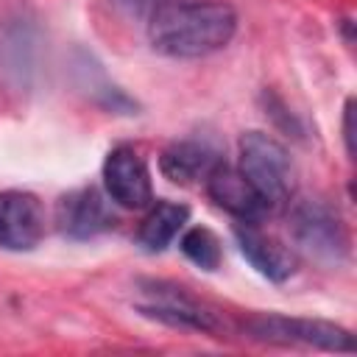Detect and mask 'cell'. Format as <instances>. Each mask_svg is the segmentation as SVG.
I'll use <instances>...</instances> for the list:
<instances>
[{
	"instance_id": "6da1fadb",
	"label": "cell",
	"mask_w": 357,
	"mask_h": 357,
	"mask_svg": "<svg viewBox=\"0 0 357 357\" xmlns=\"http://www.w3.org/2000/svg\"><path fill=\"white\" fill-rule=\"evenodd\" d=\"M148 42L167 59H204L237 33V11L223 0H178L148 25Z\"/></svg>"
},
{
	"instance_id": "7a4b0ae2",
	"label": "cell",
	"mask_w": 357,
	"mask_h": 357,
	"mask_svg": "<svg viewBox=\"0 0 357 357\" xmlns=\"http://www.w3.org/2000/svg\"><path fill=\"white\" fill-rule=\"evenodd\" d=\"M139 298H137V312L142 318L159 321L173 329H187V332H204V335H226L231 329L229 318L187 293L178 284L162 282V279H145L139 282Z\"/></svg>"
},
{
	"instance_id": "3957f363",
	"label": "cell",
	"mask_w": 357,
	"mask_h": 357,
	"mask_svg": "<svg viewBox=\"0 0 357 357\" xmlns=\"http://www.w3.org/2000/svg\"><path fill=\"white\" fill-rule=\"evenodd\" d=\"M237 170L251 181V187L259 192V198L268 204V209H279L293 195V159L287 148L265 134V131H245L237 145Z\"/></svg>"
},
{
	"instance_id": "277c9868",
	"label": "cell",
	"mask_w": 357,
	"mask_h": 357,
	"mask_svg": "<svg viewBox=\"0 0 357 357\" xmlns=\"http://www.w3.org/2000/svg\"><path fill=\"white\" fill-rule=\"evenodd\" d=\"M243 335L271 346H307L321 351L354 354V335L332 321L321 318H293V315H251L243 321Z\"/></svg>"
},
{
	"instance_id": "5b68a950",
	"label": "cell",
	"mask_w": 357,
	"mask_h": 357,
	"mask_svg": "<svg viewBox=\"0 0 357 357\" xmlns=\"http://www.w3.org/2000/svg\"><path fill=\"white\" fill-rule=\"evenodd\" d=\"M290 237L324 265H340L349 257V229L340 212L321 198H304L290 206Z\"/></svg>"
},
{
	"instance_id": "8992f818",
	"label": "cell",
	"mask_w": 357,
	"mask_h": 357,
	"mask_svg": "<svg viewBox=\"0 0 357 357\" xmlns=\"http://www.w3.org/2000/svg\"><path fill=\"white\" fill-rule=\"evenodd\" d=\"M106 198L123 209H145L153 201L151 170L134 145H114L100 167Z\"/></svg>"
},
{
	"instance_id": "52a82bcc",
	"label": "cell",
	"mask_w": 357,
	"mask_h": 357,
	"mask_svg": "<svg viewBox=\"0 0 357 357\" xmlns=\"http://www.w3.org/2000/svg\"><path fill=\"white\" fill-rule=\"evenodd\" d=\"M45 237V206L28 190H0V248L33 251Z\"/></svg>"
},
{
	"instance_id": "ba28073f",
	"label": "cell",
	"mask_w": 357,
	"mask_h": 357,
	"mask_svg": "<svg viewBox=\"0 0 357 357\" xmlns=\"http://www.w3.org/2000/svg\"><path fill=\"white\" fill-rule=\"evenodd\" d=\"M56 226L70 240H92L117 226V215L112 212L106 195L95 187H78L59 198L56 204Z\"/></svg>"
},
{
	"instance_id": "9c48e42d",
	"label": "cell",
	"mask_w": 357,
	"mask_h": 357,
	"mask_svg": "<svg viewBox=\"0 0 357 357\" xmlns=\"http://www.w3.org/2000/svg\"><path fill=\"white\" fill-rule=\"evenodd\" d=\"M234 240H237V248L240 254L251 262V268L265 276L268 282L273 284H282L287 282L298 262H296V254L282 243L276 240L273 234H265L257 223H248V220H237L234 226Z\"/></svg>"
},
{
	"instance_id": "30bf717a",
	"label": "cell",
	"mask_w": 357,
	"mask_h": 357,
	"mask_svg": "<svg viewBox=\"0 0 357 357\" xmlns=\"http://www.w3.org/2000/svg\"><path fill=\"white\" fill-rule=\"evenodd\" d=\"M204 187H206V195L237 220L259 223L271 212L268 204L259 198V192L251 187V181L237 167H231L226 162H218L212 167V173L206 176Z\"/></svg>"
},
{
	"instance_id": "8fae6325",
	"label": "cell",
	"mask_w": 357,
	"mask_h": 357,
	"mask_svg": "<svg viewBox=\"0 0 357 357\" xmlns=\"http://www.w3.org/2000/svg\"><path fill=\"white\" fill-rule=\"evenodd\" d=\"M223 162V156L201 139H178L170 142L162 156H159V170L167 181L173 184H195V181H206V176L212 173V167Z\"/></svg>"
},
{
	"instance_id": "7c38bea8",
	"label": "cell",
	"mask_w": 357,
	"mask_h": 357,
	"mask_svg": "<svg viewBox=\"0 0 357 357\" xmlns=\"http://www.w3.org/2000/svg\"><path fill=\"white\" fill-rule=\"evenodd\" d=\"M190 220V209L176 201H151L148 215L137 229V245L145 254H162Z\"/></svg>"
},
{
	"instance_id": "4fadbf2b",
	"label": "cell",
	"mask_w": 357,
	"mask_h": 357,
	"mask_svg": "<svg viewBox=\"0 0 357 357\" xmlns=\"http://www.w3.org/2000/svg\"><path fill=\"white\" fill-rule=\"evenodd\" d=\"M178 248L181 254L198 265L201 271H218L220 268V259H223V248H220V240L212 229L206 226H192L181 234L178 240Z\"/></svg>"
},
{
	"instance_id": "5bb4252c",
	"label": "cell",
	"mask_w": 357,
	"mask_h": 357,
	"mask_svg": "<svg viewBox=\"0 0 357 357\" xmlns=\"http://www.w3.org/2000/svg\"><path fill=\"white\" fill-rule=\"evenodd\" d=\"M178 0H109V6L128 22H151L159 11H165L167 6H173Z\"/></svg>"
},
{
	"instance_id": "9a60e30c",
	"label": "cell",
	"mask_w": 357,
	"mask_h": 357,
	"mask_svg": "<svg viewBox=\"0 0 357 357\" xmlns=\"http://www.w3.org/2000/svg\"><path fill=\"white\" fill-rule=\"evenodd\" d=\"M343 145H346V153L349 159H354V134H351V98L346 100L343 106Z\"/></svg>"
}]
</instances>
